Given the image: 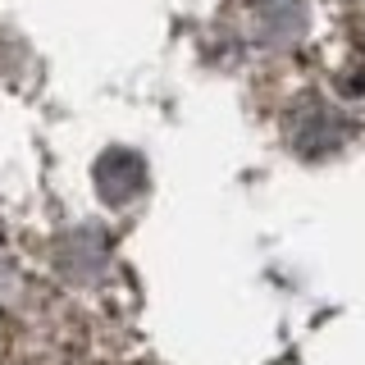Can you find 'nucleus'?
Segmentation results:
<instances>
[{
    "mask_svg": "<svg viewBox=\"0 0 365 365\" xmlns=\"http://www.w3.org/2000/svg\"><path fill=\"white\" fill-rule=\"evenodd\" d=\"M142 192V165H137L133 155H110L106 165H101V197L123 205L128 197Z\"/></svg>",
    "mask_w": 365,
    "mask_h": 365,
    "instance_id": "f257e3e1",
    "label": "nucleus"
}]
</instances>
